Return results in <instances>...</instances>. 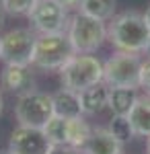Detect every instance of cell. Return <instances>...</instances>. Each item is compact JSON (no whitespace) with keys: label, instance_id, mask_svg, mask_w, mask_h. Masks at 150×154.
Listing matches in <instances>:
<instances>
[{"label":"cell","instance_id":"1","mask_svg":"<svg viewBox=\"0 0 150 154\" xmlns=\"http://www.w3.org/2000/svg\"><path fill=\"white\" fill-rule=\"evenodd\" d=\"M107 39L113 43L117 51L126 54H144L150 41V27L144 14L127 11L115 14L107 27Z\"/></svg>","mask_w":150,"mask_h":154},{"label":"cell","instance_id":"2","mask_svg":"<svg viewBox=\"0 0 150 154\" xmlns=\"http://www.w3.org/2000/svg\"><path fill=\"white\" fill-rule=\"evenodd\" d=\"M60 80L64 88L82 93L103 82V62L92 54H74L60 68Z\"/></svg>","mask_w":150,"mask_h":154},{"label":"cell","instance_id":"3","mask_svg":"<svg viewBox=\"0 0 150 154\" xmlns=\"http://www.w3.org/2000/svg\"><path fill=\"white\" fill-rule=\"evenodd\" d=\"M76 51L72 48L68 33H39L35 41L33 66L41 70H58Z\"/></svg>","mask_w":150,"mask_h":154},{"label":"cell","instance_id":"4","mask_svg":"<svg viewBox=\"0 0 150 154\" xmlns=\"http://www.w3.org/2000/svg\"><path fill=\"white\" fill-rule=\"evenodd\" d=\"M54 115H56L54 113V97L47 93L31 88L27 93H21L17 99L14 117L19 121V125L43 130Z\"/></svg>","mask_w":150,"mask_h":154},{"label":"cell","instance_id":"5","mask_svg":"<svg viewBox=\"0 0 150 154\" xmlns=\"http://www.w3.org/2000/svg\"><path fill=\"white\" fill-rule=\"evenodd\" d=\"M142 60L138 54L117 51L115 56L103 62V82L109 88H140Z\"/></svg>","mask_w":150,"mask_h":154},{"label":"cell","instance_id":"6","mask_svg":"<svg viewBox=\"0 0 150 154\" xmlns=\"http://www.w3.org/2000/svg\"><path fill=\"white\" fill-rule=\"evenodd\" d=\"M66 33L76 54H95L107 39V27L103 21L92 19L84 12H78L70 19Z\"/></svg>","mask_w":150,"mask_h":154},{"label":"cell","instance_id":"7","mask_svg":"<svg viewBox=\"0 0 150 154\" xmlns=\"http://www.w3.org/2000/svg\"><path fill=\"white\" fill-rule=\"evenodd\" d=\"M43 131H45L52 146H72V148L80 150L86 144V140L91 138L92 128L82 117L66 119V117L54 115L49 119V123L43 128Z\"/></svg>","mask_w":150,"mask_h":154},{"label":"cell","instance_id":"8","mask_svg":"<svg viewBox=\"0 0 150 154\" xmlns=\"http://www.w3.org/2000/svg\"><path fill=\"white\" fill-rule=\"evenodd\" d=\"M35 35L31 29L17 27L6 31L0 37V60L4 64H17V66H31L35 51Z\"/></svg>","mask_w":150,"mask_h":154},{"label":"cell","instance_id":"9","mask_svg":"<svg viewBox=\"0 0 150 154\" xmlns=\"http://www.w3.org/2000/svg\"><path fill=\"white\" fill-rule=\"evenodd\" d=\"M29 21L37 33H66L68 31V11L54 0H39L29 14Z\"/></svg>","mask_w":150,"mask_h":154},{"label":"cell","instance_id":"10","mask_svg":"<svg viewBox=\"0 0 150 154\" xmlns=\"http://www.w3.org/2000/svg\"><path fill=\"white\" fill-rule=\"evenodd\" d=\"M49 148H52V144L43 130L19 125L11 134L8 154H47Z\"/></svg>","mask_w":150,"mask_h":154},{"label":"cell","instance_id":"11","mask_svg":"<svg viewBox=\"0 0 150 154\" xmlns=\"http://www.w3.org/2000/svg\"><path fill=\"white\" fill-rule=\"evenodd\" d=\"M80 154H123V142H119L109 128H95Z\"/></svg>","mask_w":150,"mask_h":154},{"label":"cell","instance_id":"12","mask_svg":"<svg viewBox=\"0 0 150 154\" xmlns=\"http://www.w3.org/2000/svg\"><path fill=\"white\" fill-rule=\"evenodd\" d=\"M0 86L11 91V93H27L33 88V74L29 66H17V64H6L0 74Z\"/></svg>","mask_w":150,"mask_h":154},{"label":"cell","instance_id":"13","mask_svg":"<svg viewBox=\"0 0 150 154\" xmlns=\"http://www.w3.org/2000/svg\"><path fill=\"white\" fill-rule=\"evenodd\" d=\"M54 113L58 117L66 119H76L82 117V107H80V93H74L68 88H60L58 93H54Z\"/></svg>","mask_w":150,"mask_h":154},{"label":"cell","instance_id":"14","mask_svg":"<svg viewBox=\"0 0 150 154\" xmlns=\"http://www.w3.org/2000/svg\"><path fill=\"white\" fill-rule=\"evenodd\" d=\"M109 101V86L105 82L95 84L91 88L80 93V107H82V115H97L101 113Z\"/></svg>","mask_w":150,"mask_h":154},{"label":"cell","instance_id":"15","mask_svg":"<svg viewBox=\"0 0 150 154\" xmlns=\"http://www.w3.org/2000/svg\"><path fill=\"white\" fill-rule=\"evenodd\" d=\"M127 119L132 123L134 136L150 138V95L138 97V101L134 103Z\"/></svg>","mask_w":150,"mask_h":154},{"label":"cell","instance_id":"16","mask_svg":"<svg viewBox=\"0 0 150 154\" xmlns=\"http://www.w3.org/2000/svg\"><path fill=\"white\" fill-rule=\"evenodd\" d=\"M136 101H138V95L132 88H109L107 107L113 111V115H123V117H127Z\"/></svg>","mask_w":150,"mask_h":154},{"label":"cell","instance_id":"17","mask_svg":"<svg viewBox=\"0 0 150 154\" xmlns=\"http://www.w3.org/2000/svg\"><path fill=\"white\" fill-rule=\"evenodd\" d=\"M115 6L117 0H82L80 12L105 23V21H111L115 17Z\"/></svg>","mask_w":150,"mask_h":154},{"label":"cell","instance_id":"18","mask_svg":"<svg viewBox=\"0 0 150 154\" xmlns=\"http://www.w3.org/2000/svg\"><path fill=\"white\" fill-rule=\"evenodd\" d=\"M109 131L115 136L119 142H127L134 138V130H132V123L130 119L123 117V115H113L111 123H109Z\"/></svg>","mask_w":150,"mask_h":154},{"label":"cell","instance_id":"19","mask_svg":"<svg viewBox=\"0 0 150 154\" xmlns=\"http://www.w3.org/2000/svg\"><path fill=\"white\" fill-rule=\"evenodd\" d=\"M37 2L39 0H0L4 12L6 14H14V17H19V14H27L29 17Z\"/></svg>","mask_w":150,"mask_h":154},{"label":"cell","instance_id":"20","mask_svg":"<svg viewBox=\"0 0 150 154\" xmlns=\"http://www.w3.org/2000/svg\"><path fill=\"white\" fill-rule=\"evenodd\" d=\"M140 88L146 91V95H150V56L146 60H142V70H140Z\"/></svg>","mask_w":150,"mask_h":154},{"label":"cell","instance_id":"21","mask_svg":"<svg viewBox=\"0 0 150 154\" xmlns=\"http://www.w3.org/2000/svg\"><path fill=\"white\" fill-rule=\"evenodd\" d=\"M47 154H80V150L72 146H52Z\"/></svg>","mask_w":150,"mask_h":154},{"label":"cell","instance_id":"22","mask_svg":"<svg viewBox=\"0 0 150 154\" xmlns=\"http://www.w3.org/2000/svg\"><path fill=\"white\" fill-rule=\"evenodd\" d=\"M54 2L60 4L62 8L70 11V8H80V2H82V0H54Z\"/></svg>","mask_w":150,"mask_h":154},{"label":"cell","instance_id":"23","mask_svg":"<svg viewBox=\"0 0 150 154\" xmlns=\"http://www.w3.org/2000/svg\"><path fill=\"white\" fill-rule=\"evenodd\" d=\"M4 17H6V12H4V8H2V4H0V29L4 27Z\"/></svg>","mask_w":150,"mask_h":154},{"label":"cell","instance_id":"24","mask_svg":"<svg viewBox=\"0 0 150 154\" xmlns=\"http://www.w3.org/2000/svg\"><path fill=\"white\" fill-rule=\"evenodd\" d=\"M144 19H146V23L150 27V4H148V8H146V12H144Z\"/></svg>","mask_w":150,"mask_h":154},{"label":"cell","instance_id":"25","mask_svg":"<svg viewBox=\"0 0 150 154\" xmlns=\"http://www.w3.org/2000/svg\"><path fill=\"white\" fill-rule=\"evenodd\" d=\"M2 107H4V99H2V91H0V113H2Z\"/></svg>","mask_w":150,"mask_h":154},{"label":"cell","instance_id":"26","mask_svg":"<svg viewBox=\"0 0 150 154\" xmlns=\"http://www.w3.org/2000/svg\"><path fill=\"white\" fill-rule=\"evenodd\" d=\"M146 154H150V138H148V144H146Z\"/></svg>","mask_w":150,"mask_h":154},{"label":"cell","instance_id":"27","mask_svg":"<svg viewBox=\"0 0 150 154\" xmlns=\"http://www.w3.org/2000/svg\"><path fill=\"white\" fill-rule=\"evenodd\" d=\"M146 54L150 56V41H148V45H146Z\"/></svg>","mask_w":150,"mask_h":154},{"label":"cell","instance_id":"28","mask_svg":"<svg viewBox=\"0 0 150 154\" xmlns=\"http://www.w3.org/2000/svg\"><path fill=\"white\" fill-rule=\"evenodd\" d=\"M4 154H8V152H4Z\"/></svg>","mask_w":150,"mask_h":154}]
</instances>
